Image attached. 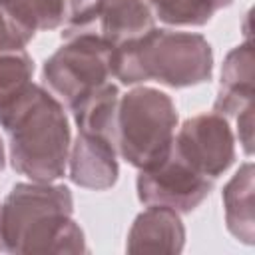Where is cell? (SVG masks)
Returning <instances> with one entry per match:
<instances>
[{"label":"cell","mask_w":255,"mask_h":255,"mask_svg":"<svg viewBox=\"0 0 255 255\" xmlns=\"http://www.w3.org/2000/svg\"><path fill=\"white\" fill-rule=\"evenodd\" d=\"M153 28V12L145 0H98V34L114 46Z\"/></svg>","instance_id":"obj_11"},{"label":"cell","mask_w":255,"mask_h":255,"mask_svg":"<svg viewBox=\"0 0 255 255\" xmlns=\"http://www.w3.org/2000/svg\"><path fill=\"white\" fill-rule=\"evenodd\" d=\"M173 153L197 173L217 179L235 161V137L221 114H199L183 122L173 135Z\"/></svg>","instance_id":"obj_6"},{"label":"cell","mask_w":255,"mask_h":255,"mask_svg":"<svg viewBox=\"0 0 255 255\" xmlns=\"http://www.w3.org/2000/svg\"><path fill=\"white\" fill-rule=\"evenodd\" d=\"M185 227L177 211L163 205H147L131 223L126 251L129 253H181Z\"/></svg>","instance_id":"obj_9"},{"label":"cell","mask_w":255,"mask_h":255,"mask_svg":"<svg viewBox=\"0 0 255 255\" xmlns=\"http://www.w3.org/2000/svg\"><path fill=\"white\" fill-rule=\"evenodd\" d=\"M235 120L239 128V141L243 143L245 153L251 155L253 153V108H247Z\"/></svg>","instance_id":"obj_18"},{"label":"cell","mask_w":255,"mask_h":255,"mask_svg":"<svg viewBox=\"0 0 255 255\" xmlns=\"http://www.w3.org/2000/svg\"><path fill=\"white\" fill-rule=\"evenodd\" d=\"M175 128L177 110L165 92L147 86L133 88L118 104V153L135 169L153 167L169 155Z\"/></svg>","instance_id":"obj_4"},{"label":"cell","mask_w":255,"mask_h":255,"mask_svg":"<svg viewBox=\"0 0 255 255\" xmlns=\"http://www.w3.org/2000/svg\"><path fill=\"white\" fill-rule=\"evenodd\" d=\"M8 133L12 167L32 181L52 183L64 177L72 131L62 102L38 84L0 122Z\"/></svg>","instance_id":"obj_2"},{"label":"cell","mask_w":255,"mask_h":255,"mask_svg":"<svg viewBox=\"0 0 255 255\" xmlns=\"http://www.w3.org/2000/svg\"><path fill=\"white\" fill-rule=\"evenodd\" d=\"M4 10L26 30H56L64 24V0H0Z\"/></svg>","instance_id":"obj_16"},{"label":"cell","mask_w":255,"mask_h":255,"mask_svg":"<svg viewBox=\"0 0 255 255\" xmlns=\"http://www.w3.org/2000/svg\"><path fill=\"white\" fill-rule=\"evenodd\" d=\"M135 189L143 205H163L177 213H191L211 193L213 179L191 169L171 149L161 163L139 169Z\"/></svg>","instance_id":"obj_7"},{"label":"cell","mask_w":255,"mask_h":255,"mask_svg":"<svg viewBox=\"0 0 255 255\" xmlns=\"http://www.w3.org/2000/svg\"><path fill=\"white\" fill-rule=\"evenodd\" d=\"M34 60L24 50L0 52V122L30 90Z\"/></svg>","instance_id":"obj_14"},{"label":"cell","mask_w":255,"mask_h":255,"mask_svg":"<svg viewBox=\"0 0 255 255\" xmlns=\"http://www.w3.org/2000/svg\"><path fill=\"white\" fill-rule=\"evenodd\" d=\"M68 185L22 181L0 205V245L8 253H88L82 227L72 219Z\"/></svg>","instance_id":"obj_1"},{"label":"cell","mask_w":255,"mask_h":255,"mask_svg":"<svg viewBox=\"0 0 255 255\" xmlns=\"http://www.w3.org/2000/svg\"><path fill=\"white\" fill-rule=\"evenodd\" d=\"M116 153L118 149L110 139L78 131L68 155L72 183L96 191L114 187L120 175Z\"/></svg>","instance_id":"obj_8"},{"label":"cell","mask_w":255,"mask_h":255,"mask_svg":"<svg viewBox=\"0 0 255 255\" xmlns=\"http://www.w3.org/2000/svg\"><path fill=\"white\" fill-rule=\"evenodd\" d=\"M233 0H149L153 14L169 26H203Z\"/></svg>","instance_id":"obj_15"},{"label":"cell","mask_w":255,"mask_h":255,"mask_svg":"<svg viewBox=\"0 0 255 255\" xmlns=\"http://www.w3.org/2000/svg\"><path fill=\"white\" fill-rule=\"evenodd\" d=\"M213 50L195 32L149 28L114 48L112 76L122 84L159 82L169 88H189L209 82Z\"/></svg>","instance_id":"obj_3"},{"label":"cell","mask_w":255,"mask_h":255,"mask_svg":"<svg viewBox=\"0 0 255 255\" xmlns=\"http://www.w3.org/2000/svg\"><path fill=\"white\" fill-rule=\"evenodd\" d=\"M4 143H2V139H0V171L4 169Z\"/></svg>","instance_id":"obj_19"},{"label":"cell","mask_w":255,"mask_h":255,"mask_svg":"<svg viewBox=\"0 0 255 255\" xmlns=\"http://www.w3.org/2000/svg\"><path fill=\"white\" fill-rule=\"evenodd\" d=\"M118 104H120V90L112 82H106L104 86L88 94L82 102H78L70 110L74 114L78 131L106 137L116 145Z\"/></svg>","instance_id":"obj_13"},{"label":"cell","mask_w":255,"mask_h":255,"mask_svg":"<svg viewBox=\"0 0 255 255\" xmlns=\"http://www.w3.org/2000/svg\"><path fill=\"white\" fill-rule=\"evenodd\" d=\"M253 163L245 161L223 187V209L227 231L245 245L255 243V215H253Z\"/></svg>","instance_id":"obj_12"},{"label":"cell","mask_w":255,"mask_h":255,"mask_svg":"<svg viewBox=\"0 0 255 255\" xmlns=\"http://www.w3.org/2000/svg\"><path fill=\"white\" fill-rule=\"evenodd\" d=\"M0 249H2V245H0Z\"/></svg>","instance_id":"obj_20"},{"label":"cell","mask_w":255,"mask_h":255,"mask_svg":"<svg viewBox=\"0 0 255 255\" xmlns=\"http://www.w3.org/2000/svg\"><path fill=\"white\" fill-rule=\"evenodd\" d=\"M114 44L100 34L68 38L46 62L42 78L50 92L72 110L112 78Z\"/></svg>","instance_id":"obj_5"},{"label":"cell","mask_w":255,"mask_h":255,"mask_svg":"<svg viewBox=\"0 0 255 255\" xmlns=\"http://www.w3.org/2000/svg\"><path fill=\"white\" fill-rule=\"evenodd\" d=\"M34 38V32L26 30L22 24H18L0 4V52L10 50H24L26 44Z\"/></svg>","instance_id":"obj_17"},{"label":"cell","mask_w":255,"mask_h":255,"mask_svg":"<svg viewBox=\"0 0 255 255\" xmlns=\"http://www.w3.org/2000/svg\"><path fill=\"white\" fill-rule=\"evenodd\" d=\"M255 58L251 40L235 46L223 60L221 80L213 112L221 116H239L247 108H253V82H255Z\"/></svg>","instance_id":"obj_10"}]
</instances>
